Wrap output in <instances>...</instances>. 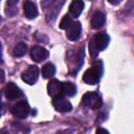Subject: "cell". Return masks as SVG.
I'll return each instance as SVG.
<instances>
[{
  "instance_id": "obj_1",
  "label": "cell",
  "mask_w": 134,
  "mask_h": 134,
  "mask_svg": "<svg viewBox=\"0 0 134 134\" xmlns=\"http://www.w3.org/2000/svg\"><path fill=\"white\" fill-rule=\"evenodd\" d=\"M109 44V37L105 32L96 34L89 42V52L92 57H96L99 51L104 50Z\"/></svg>"
},
{
  "instance_id": "obj_2",
  "label": "cell",
  "mask_w": 134,
  "mask_h": 134,
  "mask_svg": "<svg viewBox=\"0 0 134 134\" xmlns=\"http://www.w3.org/2000/svg\"><path fill=\"white\" fill-rule=\"evenodd\" d=\"M102 63L97 62L92 67L87 69L83 75V81L88 85H95L98 83L100 76H102Z\"/></svg>"
},
{
  "instance_id": "obj_3",
  "label": "cell",
  "mask_w": 134,
  "mask_h": 134,
  "mask_svg": "<svg viewBox=\"0 0 134 134\" xmlns=\"http://www.w3.org/2000/svg\"><path fill=\"white\" fill-rule=\"evenodd\" d=\"M82 103L85 107L90 108L92 110H96V109L100 108L103 105V100H102L100 95L97 92H92V91L87 92L83 95Z\"/></svg>"
},
{
  "instance_id": "obj_4",
  "label": "cell",
  "mask_w": 134,
  "mask_h": 134,
  "mask_svg": "<svg viewBox=\"0 0 134 134\" xmlns=\"http://www.w3.org/2000/svg\"><path fill=\"white\" fill-rule=\"evenodd\" d=\"M21 77L26 84L34 85L38 81V77H39V69H38V67L35 66V65L29 66L25 71L22 72Z\"/></svg>"
},
{
  "instance_id": "obj_5",
  "label": "cell",
  "mask_w": 134,
  "mask_h": 134,
  "mask_svg": "<svg viewBox=\"0 0 134 134\" xmlns=\"http://www.w3.org/2000/svg\"><path fill=\"white\" fill-rule=\"evenodd\" d=\"M12 113L18 118H25L29 113V106L26 100H20L12 107Z\"/></svg>"
},
{
  "instance_id": "obj_6",
  "label": "cell",
  "mask_w": 134,
  "mask_h": 134,
  "mask_svg": "<svg viewBox=\"0 0 134 134\" xmlns=\"http://www.w3.org/2000/svg\"><path fill=\"white\" fill-rule=\"evenodd\" d=\"M81 32H82V25L77 21L71 22L66 28V37L71 41L77 40L81 36Z\"/></svg>"
},
{
  "instance_id": "obj_7",
  "label": "cell",
  "mask_w": 134,
  "mask_h": 134,
  "mask_svg": "<svg viewBox=\"0 0 134 134\" xmlns=\"http://www.w3.org/2000/svg\"><path fill=\"white\" fill-rule=\"evenodd\" d=\"M52 105L55 108V110H58L60 112H69L72 109L71 104L63 95L53 97L52 98Z\"/></svg>"
},
{
  "instance_id": "obj_8",
  "label": "cell",
  "mask_w": 134,
  "mask_h": 134,
  "mask_svg": "<svg viewBox=\"0 0 134 134\" xmlns=\"http://www.w3.org/2000/svg\"><path fill=\"white\" fill-rule=\"evenodd\" d=\"M4 93H5V97L9 100H14V99H17L22 96V91L14 83H8L5 86Z\"/></svg>"
},
{
  "instance_id": "obj_9",
  "label": "cell",
  "mask_w": 134,
  "mask_h": 134,
  "mask_svg": "<svg viewBox=\"0 0 134 134\" xmlns=\"http://www.w3.org/2000/svg\"><path fill=\"white\" fill-rule=\"evenodd\" d=\"M47 57H48V51L42 46L37 45L30 49V58L32 59V61H35L37 63L44 61Z\"/></svg>"
},
{
  "instance_id": "obj_10",
  "label": "cell",
  "mask_w": 134,
  "mask_h": 134,
  "mask_svg": "<svg viewBox=\"0 0 134 134\" xmlns=\"http://www.w3.org/2000/svg\"><path fill=\"white\" fill-rule=\"evenodd\" d=\"M47 92L48 94L53 98L60 95H63L62 93V83L58 80H51L47 85Z\"/></svg>"
},
{
  "instance_id": "obj_11",
  "label": "cell",
  "mask_w": 134,
  "mask_h": 134,
  "mask_svg": "<svg viewBox=\"0 0 134 134\" xmlns=\"http://www.w3.org/2000/svg\"><path fill=\"white\" fill-rule=\"evenodd\" d=\"M105 22H106V17H105L104 13H102L99 10H96V12L93 13V15L91 17V20H90V24H91L92 28L98 29V28L104 26Z\"/></svg>"
},
{
  "instance_id": "obj_12",
  "label": "cell",
  "mask_w": 134,
  "mask_h": 134,
  "mask_svg": "<svg viewBox=\"0 0 134 134\" xmlns=\"http://www.w3.org/2000/svg\"><path fill=\"white\" fill-rule=\"evenodd\" d=\"M23 10H24V15L25 17H27L28 19H34L38 16V8L37 5L30 1V0H26L23 4Z\"/></svg>"
},
{
  "instance_id": "obj_13",
  "label": "cell",
  "mask_w": 134,
  "mask_h": 134,
  "mask_svg": "<svg viewBox=\"0 0 134 134\" xmlns=\"http://www.w3.org/2000/svg\"><path fill=\"white\" fill-rule=\"evenodd\" d=\"M84 9V2L82 0H73L69 5L70 15L73 17H79Z\"/></svg>"
},
{
  "instance_id": "obj_14",
  "label": "cell",
  "mask_w": 134,
  "mask_h": 134,
  "mask_svg": "<svg viewBox=\"0 0 134 134\" xmlns=\"http://www.w3.org/2000/svg\"><path fill=\"white\" fill-rule=\"evenodd\" d=\"M75 92H76V88L72 83H70V82L62 83V93H63V95L73 96L75 94Z\"/></svg>"
},
{
  "instance_id": "obj_15",
  "label": "cell",
  "mask_w": 134,
  "mask_h": 134,
  "mask_svg": "<svg viewBox=\"0 0 134 134\" xmlns=\"http://www.w3.org/2000/svg\"><path fill=\"white\" fill-rule=\"evenodd\" d=\"M27 51V45L24 42H19L15 45L13 52L15 57H23Z\"/></svg>"
},
{
  "instance_id": "obj_16",
  "label": "cell",
  "mask_w": 134,
  "mask_h": 134,
  "mask_svg": "<svg viewBox=\"0 0 134 134\" xmlns=\"http://www.w3.org/2000/svg\"><path fill=\"white\" fill-rule=\"evenodd\" d=\"M55 72V68L51 63H47L42 67V75L45 79L51 77Z\"/></svg>"
},
{
  "instance_id": "obj_17",
  "label": "cell",
  "mask_w": 134,
  "mask_h": 134,
  "mask_svg": "<svg viewBox=\"0 0 134 134\" xmlns=\"http://www.w3.org/2000/svg\"><path fill=\"white\" fill-rule=\"evenodd\" d=\"M71 22H72V21H71V17H70V16H68V15L64 16L63 19L61 20L60 28H62V29H66V28L68 27V25H69Z\"/></svg>"
},
{
  "instance_id": "obj_18",
  "label": "cell",
  "mask_w": 134,
  "mask_h": 134,
  "mask_svg": "<svg viewBox=\"0 0 134 134\" xmlns=\"http://www.w3.org/2000/svg\"><path fill=\"white\" fill-rule=\"evenodd\" d=\"M108 2L111 3L112 5H117V4H119L121 2V0H108Z\"/></svg>"
},
{
  "instance_id": "obj_19",
  "label": "cell",
  "mask_w": 134,
  "mask_h": 134,
  "mask_svg": "<svg viewBox=\"0 0 134 134\" xmlns=\"http://www.w3.org/2000/svg\"><path fill=\"white\" fill-rule=\"evenodd\" d=\"M4 76H5V75H4V71L0 68V83H2V82L4 81Z\"/></svg>"
},
{
  "instance_id": "obj_20",
  "label": "cell",
  "mask_w": 134,
  "mask_h": 134,
  "mask_svg": "<svg viewBox=\"0 0 134 134\" xmlns=\"http://www.w3.org/2000/svg\"><path fill=\"white\" fill-rule=\"evenodd\" d=\"M96 133H106V134H108L109 132H108V130H105L103 128H99V129L96 130Z\"/></svg>"
},
{
  "instance_id": "obj_21",
  "label": "cell",
  "mask_w": 134,
  "mask_h": 134,
  "mask_svg": "<svg viewBox=\"0 0 134 134\" xmlns=\"http://www.w3.org/2000/svg\"><path fill=\"white\" fill-rule=\"evenodd\" d=\"M19 0H7V3H8V5H12V6H14L15 4H17V2H18Z\"/></svg>"
},
{
  "instance_id": "obj_22",
  "label": "cell",
  "mask_w": 134,
  "mask_h": 134,
  "mask_svg": "<svg viewBox=\"0 0 134 134\" xmlns=\"http://www.w3.org/2000/svg\"><path fill=\"white\" fill-rule=\"evenodd\" d=\"M2 62V51H1V44H0V63Z\"/></svg>"
},
{
  "instance_id": "obj_23",
  "label": "cell",
  "mask_w": 134,
  "mask_h": 134,
  "mask_svg": "<svg viewBox=\"0 0 134 134\" xmlns=\"http://www.w3.org/2000/svg\"><path fill=\"white\" fill-rule=\"evenodd\" d=\"M1 114H2V104L0 102V116H1Z\"/></svg>"
}]
</instances>
